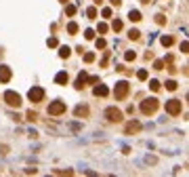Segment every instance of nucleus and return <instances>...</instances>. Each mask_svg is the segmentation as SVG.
<instances>
[{"label": "nucleus", "instance_id": "obj_19", "mask_svg": "<svg viewBox=\"0 0 189 177\" xmlns=\"http://www.w3.org/2000/svg\"><path fill=\"white\" fill-rule=\"evenodd\" d=\"M139 36H141V32H139V30H130V32H128V38H130V40H137Z\"/></svg>", "mask_w": 189, "mask_h": 177}, {"label": "nucleus", "instance_id": "obj_21", "mask_svg": "<svg viewBox=\"0 0 189 177\" xmlns=\"http://www.w3.org/2000/svg\"><path fill=\"white\" fill-rule=\"evenodd\" d=\"M67 32H70V34H76V32H78V23H74V21H71V23L67 25Z\"/></svg>", "mask_w": 189, "mask_h": 177}, {"label": "nucleus", "instance_id": "obj_28", "mask_svg": "<svg viewBox=\"0 0 189 177\" xmlns=\"http://www.w3.org/2000/svg\"><path fill=\"white\" fill-rule=\"evenodd\" d=\"M86 15H88L90 19H95V17H97V9H95V6H90V9L86 11Z\"/></svg>", "mask_w": 189, "mask_h": 177}, {"label": "nucleus", "instance_id": "obj_7", "mask_svg": "<svg viewBox=\"0 0 189 177\" xmlns=\"http://www.w3.org/2000/svg\"><path fill=\"white\" fill-rule=\"evenodd\" d=\"M105 116H107V120H111V122H120V120H122V112H120L118 107H107Z\"/></svg>", "mask_w": 189, "mask_h": 177}, {"label": "nucleus", "instance_id": "obj_20", "mask_svg": "<svg viewBox=\"0 0 189 177\" xmlns=\"http://www.w3.org/2000/svg\"><path fill=\"white\" fill-rule=\"evenodd\" d=\"M65 13H67L70 17H74V15H76V6H74V4H67V6H65Z\"/></svg>", "mask_w": 189, "mask_h": 177}, {"label": "nucleus", "instance_id": "obj_26", "mask_svg": "<svg viewBox=\"0 0 189 177\" xmlns=\"http://www.w3.org/2000/svg\"><path fill=\"white\" fill-rule=\"evenodd\" d=\"M166 89H168V91H175V89H177V82H175V80H166Z\"/></svg>", "mask_w": 189, "mask_h": 177}, {"label": "nucleus", "instance_id": "obj_4", "mask_svg": "<svg viewBox=\"0 0 189 177\" xmlns=\"http://www.w3.org/2000/svg\"><path fill=\"white\" fill-rule=\"evenodd\" d=\"M4 99H6V103L13 106V107L21 106V97H19V93H15V91H6V93H4Z\"/></svg>", "mask_w": 189, "mask_h": 177}, {"label": "nucleus", "instance_id": "obj_10", "mask_svg": "<svg viewBox=\"0 0 189 177\" xmlns=\"http://www.w3.org/2000/svg\"><path fill=\"white\" fill-rule=\"evenodd\" d=\"M86 78H88V74H86V72H80L78 78H76V89H82L84 82H86Z\"/></svg>", "mask_w": 189, "mask_h": 177}, {"label": "nucleus", "instance_id": "obj_15", "mask_svg": "<svg viewBox=\"0 0 189 177\" xmlns=\"http://www.w3.org/2000/svg\"><path fill=\"white\" fill-rule=\"evenodd\" d=\"M70 53H71L70 47H61V48H59V57H63V59H65V57H70Z\"/></svg>", "mask_w": 189, "mask_h": 177}, {"label": "nucleus", "instance_id": "obj_16", "mask_svg": "<svg viewBox=\"0 0 189 177\" xmlns=\"http://www.w3.org/2000/svg\"><path fill=\"white\" fill-rule=\"evenodd\" d=\"M111 27H114V32H120V30L124 27V23H122L120 19H114V23H111Z\"/></svg>", "mask_w": 189, "mask_h": 177}, {"label": "nucleus", "instance_id": "obj_33", "mask_svg": "<svg viewBox=\"0 0 189 177\" xmlns=\"http://www.w3.org/2000/svg\"><path fill=\"white\" fill-rule=\"evenodd\" d=\"M155 21H158V23L162 25V23H164V21H166V19H164V15H155Z\"/></svg>", "mask_w": 189, "mask_h": 177}, {"label": "nucleus", "instance_id": "obj_5", "mask_svg": "<svg viewBox=\"0 0 189 177\" xmlns=\"http://www.w3.org/2000/svg\"><path fill=\"white\" fill-rule=\"evenodd\" d=\"M126 93H128V82H126V80H120V82L116 84V89H114L116 99H124V97H126Z\"/></svg>", "mask_w": 189, "mask_h": 177}, {"label": "nucleus", "instance_id": "obj_9", "mask_svg": "<svg viewBox=\"0 0 189 177\" xmlns=\"http://www.w3.org/2000/svg\"><path fill=\"white\" fill-rule=\"evenodd\" d=\"M95 95H97V97H107V95H109V89H107L105 84H99V86H95Z\"/></svg>", "mask_w": 189, "mask_h": 177}, {"label": "nucleus", "instance_id": "obj_32", "mask_svg": "<svg viewBox=\"0 0 189 177\" xmlns=\"http://www.w3.org/2000/svg\"><path fill=\"white\" fill-rule=\"evenodd\" d=\"M101 15H103V17H111V9H103Z\"/></svg>", "mask_w": 189, "mask_h": 177}, {"label": "nucleus", "instance_id": "obj_24", "mask_svg": "<svg viewBox=\"0 0 189 177\" xmlns=\"http://www.w3.org/2000/svg\"><path fill=\"white\" fill-rule=\"evenodd\" d=\"M135 57H137V53H135V51H126V55H124V59H126V61H132Z\"/></svg>", "mask_w": 189, "mask_h": 177}, {"label": "nucleus", "instance_id": "obj_22", "mask_svg": "<svg viewBox=\"0 0 189 177\" xmlns=\"http://www.w3.org/2000/svg\"><path fill=\"white\" fill-rule=\"evenodd\" d=\"M84 61H86V63H93L95 61V53H84Z\"/></svg>", "mask_w": 189, "mask_h": 177}, {"label": "nucleus", "instance_id": "obj_18", "mask_svg": "<svg viewBox=\"0 0 189 177\" xmlns=\"http://www.w3.org/2000/svg\"><path fill=\"white\" fill-rule=\"evenodd\" d=\"M86 114H88V110H86V107H82V106L76 107V116H86Z\"/></svg>", "mask_w": 189, "mask_h": 177}, {"label": "nucleus", "instance_id": "obj_29", "mask_svg": "<svg viewBox=\"0 0 189 177\" xmlns=\"http://www.w3.org/2000/svg\"><path fill=\"white\" fill-rule=\"evenodd\" d=\"M84 38H86V40H93V38H95V32H93V30H86V32H84Z\"/></svg>", "mask_w": 189, "mask_h": 177}, {"label": "nucleus", "instance_id": "obj_31", "mask_svg": "<svg viewBox=\"0 0 189 177\" xmlns=\"http://www.w3.org/2000/svg\"><path fill=\"white\" fill-rule=\"evenodd\" d=\"M162 68H164V61H160V59H158V61L154 63V70H162Z\"/></svg>", "mask_w": 189, "mask_h": 177}, {"label": "nucleus", "instance_id": "obj_35", "mask_svg": "<svg viewBox=\"0 0 189 177\" xmlns=\"http://www.w3.org/2000/svg\"><path fill=\"white\" fill-rule=\"evenodd\" d=\"M109 2H111L114 6H120V4H122V0H109Z\"/></svg>", "mask_w": 189, "mask_h": 177}, {"label": "nucleus", "instance_id": "obj_30", "mask_svg": "<svg viewBox=\"0 0 189 177\" xmlns=\"http://www.w3.org/2000/svg\"><path fill=\"white\" fill-rule=\"evenodd\" d=\"M46 44H48L50 48H55L57 44H59V42H57V38H48V42H46Z\"/></svg>", "mask_w": 189, "mask_h": 177}, {"label": "nucleus", "instance_id": "obj_27", "mask_svg": "<svg viewBox=\"0 0 189 177\" xmlns=\"http://www.w3.org/2000/svg\"><path fill=\"white\" fill-rule=\"evenodd\" d=\"M97 32H99V34H105L107 32V23H99L97 25Z\"/></svg>", "mask_w": 189, "mask_h": 177}, {"label": "nucleus", "instance_id": "obj_34", "mask_svg": "<svg viewBox=\"0 0 189 177\" xmlns=\"http://www.w3.org/2000/svg\"><path fill=\"white\" fill-rule=\"evenodd\" d=\"M187 48H189V42H183V44H181V51H183V53H187Z\"/></svg>", "mask_w": 189, "mask_h": 177}, {"label": "nucleus", "instance_id": "obj_2", "mask_svg": "<svg viewBox=\"0 0 189 177\" xmlns=\"http://www.w3.org/2000/svg\"><path fill=\"white\" fill-rule=\"evenodd\" d=\"M48 114L50 116L65 114V101H53V103H48Z\"/></svg>", "mask_w": 189, "mask_h": 177}, {"label": "nucleus", "instance_id": "obj_14", "mask_svg": "<svg viewBox=\"0 0 189 177\" xmlns=\"http://www.w3.org/2000/svg\"><path fill=\"white\" fill-rule=\"evenodd\" d=\"M160 42H162L164 47H170V44L175 42V38H172V36H162V40H160Z\"/></svg>", "mask_w": 189, "mask_h": 177}, {"label": "nucleus", "instance_id": "obj_1", "mask_svg": "<svg viewBox=\"0 0 189 177\" xmlns=\"http://www.w3.org/2000/svg\"><path fill=\"white\" fill-rule=\"evenodd\" d=\"M155 107H158V99H155V97H149V99H145L141 103V112L143 114H154Z\"/></svg>", "mask_w": 189, "mask_h": 177}, {"label": "nucleus", "instance_id": "obj_17", "mask_svg": "<svg viewBox=\"0 0 189 177\" xmlns=\"http://www.w3.org/2000/svg\"><path fill=\"white\" fill-rule=\"evenodd\" d=\"M95 47H97V48H105L107 42L103 40V38H97V40H95Z\"/></svg>", "mask_w": 189, "mask_h": 177}, {"label": "nucleus", "instance_id": "obj_25", "mask_svg": "<svg viewBox=\"0 0 189 177\" xmlns=\"http://www.w3.org/2000/svg\"><path fill=\"white\" fill-rule=\"evenodd\" d=\"M149 89L151 91H160V82L158 80H149Z\"/></svg>", "mask_w": 189, "mask_h": 177}, {"label": "nucleus", "instance_id": "obj_13", "mask_svg": "<svg viewBox=\"0 0 189 177\" xmlns=\"http://www.w3.org/2000/svg\"><path fill=\"white\" fill-rule=\"evenodd\" d=\"M141 129V124H139V122H137V120H135V122H128V124H126V131H139Z\"/></svg>", "mask_w": 189, "mask_h": 177}, {"label": "nucleus", "instance_id": "obj_12", "mask_svg": "<svg viewBox=\"0 0 189 177\" xmlns=\"http://www.w3.org/2000/svg\"><path fill=\"white\" fill-rule=\"evenodd\" d=\"M128 19H130V21H141L143 17H141V13H139V11H130L128 13Z\"/></svg>", "mask_w": 189, "mask_h": 177}, {"label": "nucleus", "instance_id": "obj_11", "mask_svg": "<svg viewBox=\"0 0 189 177\" xmlns=\"http://www.w3.org/2000/svg\"><path fill=\"white\" fill-rule=\"evenodd\" d=\"M55 82L57 84H67V74H65V72H59V74L55 76Z\"/></svg>", "mask_w": 189, "mask_h": 177}, {"label": "nucleus", "instance_id": "obj_23", "mask_svg": "<svg viewBox=\"0 0 189 177\" xmlns=\"http://www.w3.org/2000/svg\"><path fill=\"white\" fill-rule=\"evenodd\" d=\"M137 78L139 80H147V70H139L137 72Z\"/></svg>", "mask_w": 189, "mask_h": 177}, {"label": "nucleus", "instance_id": "obj_8", "mask_svg": "<svg viewBox=\"0 0 189 177\" xmlns=\"http://www.w3.org/2000/svg\"><path fill=\"white\" fill-rule=\"evenodd\" d=\"M11 68H9V65H0V80H2V82H9V80H11Z\"/></svg>", "mask_w": 189, "mask_h": 177}, {"label": "nucleus", "instance_id": "obj_3", "mask_svg": "<svg viewBox=\"0 0 189 177\" xmlns=\"http://www.w3.org/2000/svg\"><path fill=\"white\" fill-rule=\"evenodd\" d=\"M42 97H44V89L42 86H32L30 91H27V99L30 101H42Z\"/></svg>", "mask_w": 189, "mask_h": 177}, {"label": "nucleus", "instance_id": "obj_6", "mask_svg": "<svg viewBox=\"0 0 189 177\" xmlns=\"http://www.w3.org/2000/svg\"><path fill=\"white\" fill-rule=\"evenodd\" d=\"M166 112L172 114V116H177L179 112H181V101H179V99H170V101H166Z\"/></svg>", "mask_w": 189, "mask_h": 177}, {"label": "nucleus", "instance_id": "obj_36", "mask_svg": "<svg viewBox=\"0 0 189 177\" xmlns=\"http://www.w3.org/2000/svg\"><path fill=\"white\" fill-rule=\"evenodd\" d=\"M61 2H67V0H61Z\"/></svg>", "mask_w": 189, "mask_h": 177}]
</instances>
